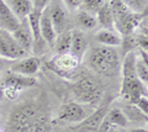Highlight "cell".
<instances>
[{
    "label": "cell",
    "mask_w": 148,
    "mask_h": 132,
    "mask_svg": "<svg viewBox=\"0 0 148 132\" xmlns=\"http://www.w3.org/2000/svg\"><path fill=\"white\" fill-rule=\"evenodd\" d=\"M95 40L106 47H117L122 43V36L116 30L101 29L95 34Z\"/></svg>",
    "instance_id": "e0dca14e"
},
{
    "label": "cell",
    "mask_w": 148,
    "mask_h": 132,
    "mask_svg": "<svg viewBox=\"0 0 148 132\" xmlns=\"http://www.w3.org/2000/svg\"><path fill=\"white\" fill-rule=\"evenodd\" d=\"M135 72H136L137 78L141 80V83L147 86V83H148V66H147V52L146 51H140V54H136Z\"/></svg>",
    "instance_id": "ffe728a7"
},
{
    "label": "cell",
    "mask_w": 148,
    "mask_h": 132,
    "mask_svg": "<svg viewBox=\"0 0 148 132\" xmlns=\"http://www.w3.org/2000/svg\"><path fill=\"white\" fill-rule=\"evenodd\" d=\"M41 14H42V11L32 9L31 12L29 14V16H27V19H26L27 24H29V26H30L32 37H34V47H35V44L41 46L42 42H45V41L42 40V36H41V29H40Z\"/></svg>",
    "instance_id": "ac0fdd59"
},
{
    "label": "cell",
    "mask_w": 148,
    "mask_h": 132,
    "mask_svg": "<svg viewBox=\"0 0 148 132\" xmlns=\"http://www.w3.org/2000/svg\"><path fill=\"white\" fill-rule=\"evenodd\" d=\"M135 51H130L126 53L122 66V85H121V95L127 99L131 104H135L136 100L141 96L147 95V86L141 83L137 78L135 72Z\"/></svg>",
    "instance_id": "7a4b0ae2"
},
{
    "label": "cell",
    "mask_w": 148,
    "mask_h": 132,
    "mask_svg": "<svg viewBox=\"0 0 148 132\" xmlns=\"http://www.w3.org/2000/svg\"><path fill=\"white\" fill-rule=\"evenodd\" d=\"M106 112H108V105L100 106L95 112L90 114L86 119H84L82 122H79V124L74 127V129H75L77 132H82V131L98 132L101 122H103L104 119H105Z\"/></svg>",
    "instance_id": "9c48e42d"
},
{
    "label": "cell",
    "mask_w": 148,
    "mask_h": 132,
    "mask_svg": "<svg viewBox=\"0 0 148 132\" xmlns=\"http://www.w3.org/2000/svg\"><path fill=\"white\" fill-rule=\"evenodd\" d=\"M3 68H4V63H3V60L0 58V72L3 70Z\"/></svg>",
    "instance_id": "1f68e13d"
},
{
    "label": "cell",
    "mask_w": 148,
    "mask_h": 132,
    "mask_svg": "<svg viewBox=\"0 0 148 132\" xmlns=\"http://www.w3.org/2000/svg\"><path fill=\"white\" fill-rule=\"evenodd\" d=\"M84 57L90 69L103 75H112L120 67L119 53L112 47H94Z\"/></svg>",
    "instance_id": "3957f363"
},
{
    "label": "cell",
    "mask_w": 148,
    "mask_h": 132,
    "mask_svg": "<svg viewBox=\"0 0 148 132\" xmlns=\"http://www.w3.org/2000/svg\"><path fill=\"white\" fill-rule=\"evenodd\" d=\"M77 24L80 26V29L83 30H92L98 26V21L96 17L92 16L89 11H79L77 14Z\"/></svg>",
    "instance_id": "cb8c5ba5"
},
{
    "label": "cell",
    "mask_w": 148,
    "mask_h": 132,
    "mask_svg": "<svg viewBox=\"0 0 148 132\" xmlns=\"http://www.w3.org/2000/svg\"><path fill=\"white\" fill-rule=\"evenodd\" d=\"M36 84V79L34 77H26L21 74H16L12 72H8L4 77V85L3 86H14L22 90L24 88H30Z\"/></svg>",
    "instance_id": "9a60e30c"
},
{
    "label": "cell",
    "mask_w": 148,
    "mask_h": 132,
    "mask_svg": "<svg viewBox=\"0 0 148 132\" xmlns=\"http://www.w3.org/2000/svg\"><path fill=\"white\" fill-rule=\"evenodd\" d=\"M80 61L71 53L64 54H56L53 60L49 62V67L58 74H71L79 66Z\"/></svg>",
    "instance_id": "52a82bcc"
},
{
    "label": "cell",
    "mask_w": 148,
    "mask_h": 132,
    "mask_svg": "<svg viewBox=\"0 0 148 132\" xmlns=\"http://www.w3.org/2000/svg\"><path fill=\"white\" fill-rule=\"evenodd\" d=\"M82 132H88V131H82Z\"/></svg>",
    "instance_id": "d6a6232c"
},
{
    "label": "cell",
    "mask_w": 148,
    "mask_h": 132,
    "mask_svg": "<svg viewBox=\"0 0 148 132\" xmlns=\"http://www.w3.org/2000/svg\"><path fill=\"white\" fill-rule=\"evenodd\" d=\"M77 99L84 104H98L103 98V90L99 84L91 78H82L74 85Z\"/></svg>",
    "instance_id": "277c9868"
},
{
    "label": "cell",
    "mask_w": 148,
    "mask_h": 132,
    "mask_svg": "<svg viewBox=\"0 0 148 132\" xmlns=\"http://www.w3.org/2000/svg\"><path fill=\"white\" fill-rule=\"evenodd\" d=\"M83 5H85L91 11H98L104 5L103 0H83Z\"/></svg>",
    "instance_id": "484cf974"
},
{
    "label": "cell",
    "mask_w": 148,
    "mask_h": 132,
    "mask_svg": "<svg viewBox=\"0 0 148 132\" xmlns=\"http://www.w3.org/2000/svg\"><path fill=\"white\" fill-rule=\"evenodd\" d=\"M71 43H72V31H63L57 35L53 49L56 54H64L71 52Z\"/></svg>",
    "instance_id": "44dd1931"
},
{
    "label": "cell",
    "mask_w": 148,
    "mask_h": 132,
    "mask_svg": "<svg viewBox=\"0 0 148 132\" xmlns=\"http://www.w3.org/2000/svg\"><path fill=\"white\" fill-rule=\"evenodd\" d=\"M133 105H135L138 110L143 114V115L147 116V114H148V99H147V95L138 98Z\"/></svg>",
    "instance_id": "d4e9b609"
},
{
    "label": "cell",
    "mask_w": 148,
    "mask_h": 132,
    "mask_svg": "<svg viewBox=\"0 0 148 132\" xmlns=\"http://www.w3.org/2000/svg\"><path fill=\"white\" fill-rule=\"evenodd\" d=\"M41 62L35 56H26L21 60L14 61V64L10 68V72L16 73V74L34 77L40 69Z\"/></svg>",
    "instance_id": "ba28073f"
},
{
    "label": "cell",
    "mask_w": 148,
    "mask_h": 132,
    "mask_svg": "<svg viewBox=\"0 0 148 132\" xmlns=\"http://www.w3.org/2000/svg\"><path fill=\"white\" fill-rule=\"evenodd\" d=\"M40 29H41V36H42V40L48 44V46H51L53 48L56 38H57V34H56L53 24L49 19L47 9H45V10L42 11V14H41Z\"/></svg>",
    "instance_id": "5bb4252c"
},
{
    "label": "cell",
    "mask_w": 148,
    "mask_h": 132,
    "mask_svg": "<svg viewBox=\"0 0 148 132\" xmlns=\"http://www.w3.org/2000/svg\"><path fill=\"white\" fill-rule=\"evenodd\" d=\"M109 6H110L111 14H112V17H114L115 30H116L119 27V25L123 21L125 17H126L131 11H133L123 3V0H110Z\"/></svg>",
    "instance_id": "d6986e66"
},
{
    "label": "cell",
    "mask_w": 148,
    "mask_h": 132,
    "mask_svg": "<svg viewBox=\"0 0 148 132\" xmlns=\"http://www.w3.org/2000/svg\"><path fill=\"white\" fill-rule=\"evenodd\" d=\"M96 21H98V24L101 25L103 29L115 30L114 17H112V14H111L109 4H104V5L96 11Z\"/></svg>",
    "instance_id": "7402d4cb"
},
{
    "label": "cell",
    "mask_w": 148,
    "mask_h": 132,
    "mask_svg": "<svg viewBox=\"0 0 148 132\" xmlns=\"http://www.w3.org/2000/svg\"><path fill=\"white\" fill-rule=\"evenodd\" d=\"M51 3V0H32V6L36 10L43 11L48 6V4Z\"/></svg>",
    "instance_id": "83f0119b"
},
{
    "label": "cell",
    "mask_w": 148,
    "mask_h": 132,
    "mask_svg": "<svg viewBox=\"0 0 148 132\" xmlns=\"http://www.w3.org/2000/svg\"><path fill=\"white\" fill-rule=\"evenodd\" d=\"M4 1L20 21L26 20L29 14L34 9L32 0H4Z\"/></svg>",
    "instance_id": "2e32d148"
},
{
    "label": "cell",
    "mask_w": 148,
    "mask_h": 132,
    "mask_svg": "<svg viewBox=\"0 0 148 132\" xmlns=\"http://www.w3.org/2000/svg\"><path fill=\"white\" fill-rule=\"evenodd\" d=\"M64 1H66V5L71 9H78L83 5V0H64Z\"/></svg>",
    "instance_id": "f1b7e54d"
},
{
    "label": "cell",
    "mask_w": 148,
    "mask_h": 132,
    "mask_svg": "<svg viewBox=\"0 0 148 132\" xmlns=\"http://www.w3.org/2000/svg\"><path fill=\"white\" fill-rule=\"evenodd\" d=\"M27 54L29 53L18 46L10 32L0 29V58L17 61L26 57Z\"/></svg>",
    "instance_id": "5b68a950"
},
{
    "label": "cell",
    "mask_w": 148,
    "mask_h": 132,
    "mask_svg": "<svg viewBox=\"0 0 148 132\" xmlns=\"http://www.w3.org/2000/svg\"><path fill=\"white\" fill-rule=\"evenodd\" d=\"M0 1H1V0H0Z\"/></svg>",
    "instance_id": "836d02e7"
},
{
    "label": "cell",
    "mask_w": 148,
    "mask_h": 132,
    "mask_svg": "<svg viewBox=\"0 0 148 132\" xmlns=\"http://www.w3.org/2000/svg\"><path fill=\"white\" fill-rule=\"evenodd\" d=\"M88 52V40L85 35L80 30H74L72 31V43H71V54H73L77 60L84 58L85 53Z\"/></svg>",
    "instance_id": "4fadbf2b"
},
{
    "label": "cell",
    "mask_w": 148,
    "mask_h": 132,
    "mask_svg": "<svg viewBox=\"0 0 148 132\" xmlns=\"http://www.w3.org/2000/svg\"><path fill=\"white\" fill-rule=\"evenodd\" d=\"M4 99V88H3V85H0V100H3Z\"/></svg>",
    "instance_id": "4dcf8cb0"
},
{
    "label": "cell",
    "mask_w": 148,
    "mask_h": 132,
    "mask_svg": "<svg viewBox=\"0 0 148 132\" xmlns=\"http://www.w3.org/2000/svg\"><path fill=\"white\" fill-rule=\"evenodd\" d=\"M130 132H148V131H147V129H133Z\"/></svg>",
    "instance_id": "f546056e"
},
{
    "label": "cell",
    "mask_w": 148,
    "mask_h": 132,
    "mask_svg": "<svg viewBox=\"0 0 148 132\" xmlns=\"http://www.w3.org/2000/svg\"><path fill=\"white\" fill-rule=\"evenodd\" d=\"M123 3L130 8V9H135V10H138V6H141L143 9V6L146 8V0H123Z\"/></svg>",
    "instance_id": "4316f807"
},
{
    "label": "cell",
    "mask_w": 148,
    "mask_h": 132,
    "mask_svg": "<svg viewBox=\"0 0 148 132\" xmlns=\"http://www.w3.org/2000/svg\"><path fill=\"white\" fill-rule=\"evenodd\" d=\"M105 120L109 122V124L117 126V127H126L128 125V120L127 117L125 116L123 111L119 107H114L111 110H108L105 115Z\"/></svg>",
    "instance_id": "603a6c76"
},
{
    "label": "cell",
    "mask_w": 148,
    "mask_h": 132,
    "mask_svg": "<svg viewBox=\"0 0 148 132\" xmlns=\"http://www.w3.org/2000/svg\"><path fill=\"white\" fill-rule=\"evenodd\" d=\"M11 35L14 36L15 41L18 43V46L24 49V51H26L27 53H31L34 51V37H32L30 26L26 20L21 21L18 27Z\"/></svg>",
    "instance_id": "8fae6325"
},
{
    "label": "cell",
    "mask_w": 148,
    "mask_h": 132,
    "mask_svg": "<svg viewBox=\"0 0 148 132\" xmlns=\"http://www.w3.org/2000/svg\"><path fill=\"white\" fill-rule=\"evenodd\" d=\"M20 22L21 21L18 20L15 16V14L9 9L5 1L1 0V1H0V29L12 34L18 27Z\"/></svg>",
    "instance_id": "7c38bea8"
},
{
    "label": "cell",
    "mask_w": 148,
    "mask_h": 132,
    "mask_svg": "<svg viewBox=\"0 0 148 132\" xmlns=\"http://www.w3.org/2000/svg\"><path fill=\"white\" fill-rule=\"evenodd\" d=\"M47 119L35 105L17 107L9 120V132H43Z\"/></svg>",
    "instance_id": "6da1fadb"
},
{
    "label": "cell",
    "mask_w": 148,
    "mask_h": 132,
    "mask_svg": "<svg viewBox=\"0 0 148 132\" xmlns=\"http://www.w3.org/2000/svg\"><path fill=\"white\" fill-rule=\"evenodd\" d=\"M46 9H47V11H48L49 19L53 24L56 34L59 35L61 32H63V31H66L67 14H66L64 8L59 3L53 1V3H51V5H48Z\"/></svg>",
    "instance_id": "30bf717a"
},
{
    "label": "cell",
    "mask_w": 148,
    "mask_h": 132,
    "mask_svg": "<svg viewBox=\"0 0 148 132\" xmlns=\"http://www.w3.org/2000/svg\"><path fill=\"white\" fill-rule=\"evenodd\" d=\"M89 115L90 114H88L86 109L79 103H67L59 107L57 119L64 124H79Z\"/></svg>",
    "instance_id": "8992f818"
}]
</instances>
